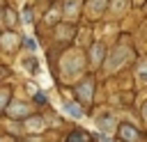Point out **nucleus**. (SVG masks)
I'll list each match as a JSON object with an SVG mask.
<instances>
[{"mask_svg": "<svg viewBox=\"0 0 147 142\" xmlns=\"http://www.w3.org/2000/svg\"><path fill=\"white\" fill-rule=\"evenodd\" d=\"M83 55L78 53V50H69L64 57H62V76H67V78H74V76H78L80 71H83Z\"/></svg>", "mask_w": 147, "mask_h": 142, "instance_id": "f257e3e1", "label": "nucleus"}, {"mask_svg": "<svg viewBox=\"0 0 147 142\" xmlns=\"http://www.w3.org/2000/svg\"><path fill=\"white\" fill-rule=\"evenodd\" d=\"M126 60H129V50H126V48H115L113 55H110L108 62H106V69H108V71H115V69L122 66Z\"/></svg>", "mask_w": 147, "mask_h": 142, "instance_id": "f03ea898", "label": "nucleus"}, {"mask_svg": "<svg viewBox=\"0 0 147 142\" xmlns=\"http://www.w3.org/2000/svg\"><path fill=\"white\" fill-rule=\"evenodd\" d=\"M7 112H9L11 117H28V115H30V105H28L25 101H14V103L7 108Z\"/></svg>", "mask_w": 147, "mask_h": 142, "instance_id": "7ed1b4c3", "label": "nucleus"}, {"mask_svg": "<svg viewBox=\"0 0 147 142\" xmlns=\"http://www.w3.org/2000/svg\"><path fill=\"white\" fill-rule=\"evenodd\" d=\"M96 126H99L103 133H113V131H115V119L108 117V115H103V117L96 119Z\"/></svg>", "mask_w": 147, "mask_h": 142, "instance_id": "20e7f679", "label": "nucleus"}, {"mask_svg": "<svg viewBox=\"0 0 147 142\" xmlns=\"http://www.w3.org/2000/svg\"><path fill=\"white\" fill-rule=\"evenodd\" d=\"M78 9H80V0H67V5H64V16L71 21V18L78 16Z\"/></svg>", "mask_w": 147, "mask_h": 142, "instance_id": "39448f33", "label": "nucleus"}, {"mask_svg": "<svg viewBox=\"0 0 147 142\" xmlns=\"http://www.w3.org/2000/svg\"><path fill=\"white\" fill-rule=\"evenodd\" d=\"M21 66H23L28 73H39V62H37L32 55H30V57H25V60L21 62Z\"/></svg>", "mask_w": 147, "mask_h": 142, "instance_id": "423d86ee", "label": "nucleus"}, {"mask_svg": "<svg viewBox=\"0 0 147 142\" xmlns=\"http://www.w3.org/2000/svg\"><path fill=\"white\" fill-rule=\"evenodd\" d=\"M25 128H28L30 133H39V131H44V119H41V117H32V119H28Z\"/></svg>", "mask_w": 147, "mask_h": 142, "instance_id": "0eeeda50", "label": "nucleus"}, {"mask_svg": "<svg viewBox=\"0 0 147 142\" xmlns=\"http://www.w3.org/2000/svg\"><path fill=\"white\" fill-rule=\"evenodd\" d=\"M106 7V0H90V5H87V14L94 18V16H99V11Z\"/></svg>", "mask_w": 147, "mask_h": 142, "instance_id": "6e6552de", "label": "nucleus"}, {"mask_svg": "<svg viewBox=\"0 0 147 142\" xmlns=\"http://www.w3.org/2000/svg\"><path fill=\"white\" fill-rule=\"evenodd\" d=\"M78 96H80L83 101H90V98H92V82H90V80H85V82L78 87Z\"/></svg>", "mask_w": 147, "mask_h": 142, "instance_id": "1a4fd4ad", "label": "nucleus"}, {"mask_svg": "<svg viewBox=\"0 0 147 142\" xmlns=\"http://www.w3.org/2000/svg\"><path fill=\"white\" fill-rule=\"evenodd\" d=\"M119 135H122L124 140H129V142H138V133H136L131 126H119Z\"/></svg>", "mask_w": 147, "mask_h": 142, "instance_id": "9d476101", "label": "nucleus"}, {"mask_svg": "<svg viewBox=\"0 0 147 142\" xmlns=\"http://www.w3.org/2000/svg\"><path fill=\"white\" fill-rule=\"evenodd\" d=\"M136 80H138L140 85H145V82H147V60H142V62L138 64V71H136Z\"/></svg>", "mask_w": 147, "mask_h": 142, "instance_id": "9b49d317", "label": "nucleus"}, {"mask_svg": "<svg viewBox=\"0 0 147 142\" xmlns=\"http://www.w3.org/2000/svg\"><path fill=\"white\" fill-rule=\"evenodd\" d=\"M64 112H67V115H71V117H76V119H80V117H83V110H80L76 103H71V101H67V103H64Z\"/></svg>", "mask_w": 147, "mask_h": 142, "instance_id": "f8f14e48", "label": "nucleus"}, {"mask_svg": "<svg viewBox=\"0 0 147 142\" xmlns=\"http://www.w3.org/2000/svg\"><path fill=\"white\" fill-rule=\"evenodd\" d=\"M101 57H103V46H101V44H94V46H92V62L99 64Z\"/></svg>", "mask_w": 147, "mask_h": 142, "instance_id": "ddd939ff", "label": "nucleus"}, {"mask_svg": "<svg viewBox=\"0 0 147 142\" xmlns=\"http://www.w3.org/2000/svg\"><path fill=\"white\" fill-rule=\"evenodd\" d=\"M90 137H87V133H83V131H76V133H71L69 137H67V142H87Z\"/></svg>", "mask_w": 147, "mask_h": 142, "instance_id": "4468645a", "label": "nucleus"}, {"mask_svg": "<svg viewBox=\"0 0 147 142\" xmlns=\"http://www.w3.org/2000/svg\"><path fill=\"white\" fill-rule=\"evenodd\" d=\"M16 44V34H2V46L5 48H11Z\"/></svg>", "mask_w": 147, "mask_h": 142, "instance_id": "2eb2a0df", "label": "nucleus"}, {"mask_svg": "<svg viewBox=\"0 0 147 142\" xmlns=\"http://www.w3.org/2000/svg\"><path fill=\"white\" fill-rule=\"evenodd\" d=\"M23 21H25V23H30V21H32V11H30V9H25V11H23Z\"/></svg>", "mask_w": 147, "mask_h": 142, "instance_id": "dca6fc26", "label": "nucleus"}, {"mask_svg": "<svg viewBox=\"0 0 147 142\" xmlns=\"http://www.w3.org/2000/svg\"><path fill=\"white\" fill-rule=\"evenodd\" d=\"M7 96H9L7 92H2V94H0V108H5V103H7Z\"/></svg>", "mask_w": 147, "mask_h": 142, "instance_id": "f3484780", "label": "nucleus"}, {"mask_svg": "<svg viewBox=\"0 0 147 142\" xmlns=\"http://www.w3.org/2000/svg\"><path fill=\"white\" fill-rule=\"evenodd\" d=\"M46 21H48V23H53V21H57V11H51V14H48V18H46Z\"/></svg>", "mask_w": 147, "mask_h": 142, "instance_id": "a211bd4d", "label": "nucleus"}, {"mask_svg": "<svg viewBox=\"0 0 147 142\" xmlns=\"http://www.w3.org/2000/svg\"><path fill=\"white\" fill-rule=\"evenodd\" d=\"M7 23H9V25L14 23V14H11V11H7Z\"/></svg>", "mask_w": 147, "mask_h": 142, "instance_id": "6ab92c4d", "label": "nucleus"}, {"mask_svg": "<svg viewBox=\"0 0 147 142\" xmlns=\"http://www.w3.org/2000/svg\"><path fill=\"white\" fill-rule=\"evenodd\" d=\"M142 115H145V119H147V103H145V108H142Z\"/></svg>", "mask_w": 147, "mask_h": 142, "instance_id": "aec40b11", "label": "nucleus"}, {"mask_svg": "<svg viewBox=\"0 0 147 142\" xmlns=\"http://www.w3.org/2000/svg\"><path fill=\"white\" fill-rule=\"evenodd\" d=\"M0 142H2V140H0Z\"/></svg>", "mask_w": 147, "mask_h": 142, "instance_id": "412c9836", "label": "nucleus"}]
</instances>
